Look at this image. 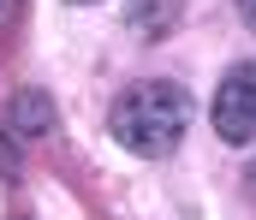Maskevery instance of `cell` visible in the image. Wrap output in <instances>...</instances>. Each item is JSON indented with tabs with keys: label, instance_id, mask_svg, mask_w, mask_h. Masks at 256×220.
Masks as SVG:
<instances>
[{
	"label": "cell",
	"instance_id": "obj_1",
	"mask_svg": "<svg viewBox=\"0 0 256 220\" xmlns=\"http://www.w3.org/2000/svg\"><path fill=\"white\" fill-rule=\"evenodd\" d=\"M108 131L114 143L143 155V161H161L173 155L179 137L191 131V95L167 77H143V83H126L114 95V113H108Z\"/></svg>",
	"mask_w": 256,
	"mask_h": 220
},
{
	"label": "cell",
	"instance_id": "obj_5",
	"mask_svg": "<svg viewBox=\"0 0 256 220\" xmlns=\"http://www.w3.org/2000/svg\"><path fill=\"white\" fill-rule=\"evenodd\" d=\"M238 18H244V24L256 30V0H238Z\"/></svg>",
	"mask_w": 256,
	"mask_h": 220
},
{
	"label": "cell",
	"instance_id": "obj_2",
	"mask_svg": "<svg viewBox=\"0 0 256 220\" xmlns=\"http://www.w3.org/2000/svg\"><path fill=\"white\" fill-rule=\"evenodd\" d=\"M214 131L232 149L256 143V60H238L220 77V89H214Z\"/></svg>",
	"mask_w": 256,
	"mask_h": 220
},
{
	"label": "cell",
	"instance_id": "obj_6",
	"mask_svg": "<svg viewBox=\"0 0 256 220\" xmlns=\"http://www.w3.org/2000/svg\"><path fill=\"white\" fill-rule=\"evenodd\" d=\"M72 6H90V0H72Z\"/></svg>",
	"mask_w": 256,
	"mask_h": 220
},
{
	"label": "cell",
	"instance_id": "obj_3",
	"mask_svg": "<svg viewBox=\"0 0 256 220\" xmlns=\"http://www.w3.org/2000/svg\"><path fill=\"white\" fill-rule=\"evenodd\" d=\"M6 131H12V137H42V131H54V107H48V95H42V89L12 95V101H6Z\"/></svg>",
	"mask_w": 256,
	"mask_h": 220
},
{
	"label": "cell",
	"instance_id": "obj_7",
	"mask_svg": "<svg viewBox=\"0 0 256 220\" xmlns=\"http://www.w3.org/2000/svg\"><path fill=\"white\" fill-rule=\"evenodd\" d=\"M250 185H256V167H250Z\"/></svg>",
	"mask_w": 256,
	"mask_h": 220
},
{
	"label": "cell",
	"instance_id": "obj_4",
	"mask_svg": "<svg viewBox=\"0 0 256 220\" xmlns=\"http://www.w3.org/2000/svg\"><path fill=\"white\" fill-rule=\"evenodd\" d=\"M0 173H18V155H12V131H0Z\"/></svg>",
	"mask_w": 256,
	"mask_h": 220
}]
</instances>
